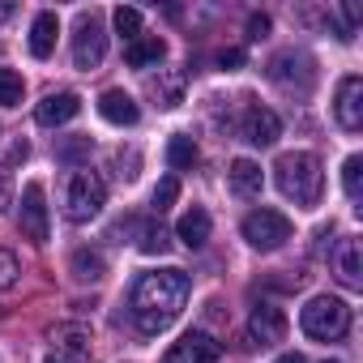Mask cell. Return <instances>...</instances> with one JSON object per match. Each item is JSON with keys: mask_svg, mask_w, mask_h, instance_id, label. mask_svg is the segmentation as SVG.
<instances>
[{"mask_svg": "<svg viewBox=\"0 0 363 363\" xmlns=\"http://www.w3.org/2000/svg\"><path fill=\"white\" fill-rule=\"evenodd\" d=\"M227 175H231V189L240 197H261V189H265V175H261V167L252 158H235Z\"/></svg>", "mask_w": 363, "mask_h": 363, "instance_id": "cell-19", "label": "cell"}, {"mask_svg": "<svg viewBox=\"0 0 363 363\" xmlns=\"http://www.w3.org/2000/svg\"><path fill=\"white\" fill-rule=\"evenodd\" d=\"M77 111H82V99H77L73 90H60V94H48V99L35 107V120H39L43 128H60V124H69Z\"/></svg>", "mask_w": 363, "mask_h": 363, "instance_id": "cell-13", "label": "cell"}, {"mask_svg": "<svg viewBox=\"0 0 363 363\" xmlns=\"http://www.w3.org/2000/svg\"><path fill=\"white\" fill-rule=\"evenodd\" d=\"M18 227L30 244H48V206H43V184H26L22 193V210H18Z\"/></svg>", "mask_w": 363, "mask_h": 363, "instance_id": "cell-9", "label": "cell"}, {"mask_svg": "<svg viewBox=\"0 0 363 363\" xmlns=\"http://www.w3.org/2000/svg\"><path fill=\"white\" fill-rule=\"evenodd\" d=\"M69 269H73L77 282H99V278L107 274V261H103V252H94V248H77V252L69 257Z\"/></svg>", "mask_w": 363, "mask_h": 363, "instance_id": "cell-21", "label": "cell"}, {"mask_svg": "<svg viewBox=\"0 0 363 363\" xmlns=\"http://www.w3.org/2000/svg\"><path fill=\"white\" fill-rule=\"evenodd\" d=\"M333 269H337L342 286H350V291L363 286V261H359V240H354V235H346V240L337 244V252H333Z\"/></svg>", "mask_w": 363, "mask_h": 363, "instance_id": "cell-16", "label": "cell"}, {"mask_svg": "<svg viewBox=\"0 0 363 363\" xmlns=\"http://www.w3.org/2000/svg\"><path fill=\"white\" fill-rule=\"evenodd\" d=\"M325 363H333V359H325Z\"/></svg>", "mask_w": 363, "mask_h": 363, "instance_id": "cell-37", "label": "cell"}, {"mask_svg": "<svg viewBox=\"0 0 363 363\" xmlns=\"http://www.w3.org/2000/svg\"><path fill=\"white\" fill-rule=\"evenodd\" d=\"M184 299H189V274L184 269H154V274H141L137 286H133V299H128V312H133V325L154 337L162 333L179 312H184Z\"/></svg>", "mask_w": 363, "mask_h": 363, "instance_id": "cell-1", "label": "cell"}, {"mask_svg": "<svg viewBox=\"0 0 363 363\" xmlns=\"http://www.w3.org/2000/svg\"><path fill=\"white\" fill-rule=\"evenodd\" d=\"M56 35H60V18H56L52 9H43V13L35 18V26H30V56H35V60H48V56L56 52Z\"/></svg>", "mask_w": 363, "mask_h": 363, "instance_id": "cell-17", "label": "cell"}, {"mask_svg": "<svg viewBox=\"0 0 363 363\" xmlns=\"http://www.w3.org/2000/svg\"><path fill=\"white\" fill-rule=\"evenodd\" d=\"M99 116L107 120V124H116V128H128V124H137V103H133V94H124V90H103V99H99Z\"/></svg>", "mask_w": 363, "mask_h": 363, "instance_id": "cell-15", "label": "cell"}, {"mask_svg": "<svg viewBox=\"0 0 363 363\" xmlns=\"http://www.w3.org/2000/svg\"><path fill=\"white\" fill-rule=\"evenodd\" d=\"M240 137H244L248 145H274V141L282 137V120H278V111L252 103V107L244 111V120H240Z\"/></svg>", "mask_w": 363, "mask_h": 363, "instance_id": "cell-10", "label": "cell"}, {"mask_svg": "<svg viewBox=\"0 0 363 363\" xmlns=\"http://www.w3.org/2000/svg\"><path fill=\"white\" fill-rule=\"evenodd\" d=\"M56 342V359L65 363H90V329L86 325H60L52 333Z\"/></svg>", "mask_w": 363, "mask_h": 363, "instance_id": "cell-14", "label": "cell"}, {"mask_svg": "<svg viewBox=\"0 0 363 363\" xmlns=\"http://www.w3.org/2000/svg\"><path fill=\"white\" fill-rule=\"evenodd\" d=\"M278 363H303V354H295V350H291V354H278Z\"/></svg>", "mask_w": 363, "mask_h": 363, "instance_id": "cell-34", "label": "cell"}, {"mask_svg": "<svg viewBox=\"0 0 363 363\" xmlns=\"http://www.w3.org/2000/svg\"><path fill=\"white\" fill-rule=\"evenodd\" d=\"M269 82H278L282 90H299V94H308L312 90V82H316V65H312V56H303V52H278L274 60H269Z\"/></svg>", "mask_w": 363, "mask_h": 363, "instance_id": "cell-7", "label": "cell"}, {"mask_svg": "<svg viewBox=\"0 0 363 363\" xmlns=\"http://www.w3.org/2000/svg\"><path fill=\"white\" fill-rule=\"evenodd\" d=\"M9 189H13V179H9V167L0 162V210L9 206Z\"/></svg>", "mask_w": 363, "mask_h": 363, "instance_id": "cell-33", "label": "cell"}, {"mask_svg": "<svg viewBox=\"0 0 363 363\" xmlns=\"http://www.w3.org/2000/svg\"><path fill=\"white\" fill-rule=\"evenodd\" d=\"M107 56V35H103V22L94 13H82L77 18V30H73V65L77 69H99Z\"/></svg>", "mask_w": 363, "mask_h": 363, "instance_id": "cell-6", "label": "cell"}, {"mask_svg": "<svg viewBox=\"0 0 363 363\" xmlns=\"http://www.w3.org/2000/svg\"><path fill=\"white\" fill-rule=\"evenodd\" d=\"M175 197H179V179H175V175L158 179V189H154V210H158V214H162V210H171V206H175Z\"/></svg>", "mask_w": 363, "mask_h": 363, "instance_id": "cell-28", "label": "cell"}, {"mask_svg": "<svg viewBox=\"0 0 363 363\" xmlns=\"http://www.w3.org/2000/svg\"><path fill=\"white\" fill-rule=\"evenodd\" d=\"M150 90H154V99H158L162 107H179V103H184V73H179V69L158 73V77L150 82Z\"/></svg>", "mask_w": 363, "mask_h": 363, "instance_id": "cell-22", "label": "cell"}, {"mask_svg": "<svg viewBox=\"0 0 363 363\" xmlns=\"http://www.w3.org/2000/svg\"><path fill=\"white\" fill-rule=\"evenodd\" d=\"M43 363H65V359H56V354H48V359H43Z\"/></svg>", "mask_w": 363, "mask_h": 363, "instance_id": "cell-36", "label": "cell"}, {"mask_svg": "<svg viewBox=\"0 0 363 363\" xmlns=\"http://www.w3.org/2000/svg\"><path fill=\"white\" fill-rule=\"evenodd\" d=\"M128 231L137 235V248L141 252H167V231H162V223H154V218H137V223H128Z\"/></svg>", "mask_w": 363, "mask_h": 363, "instance_id": "cell-23", "label": "cell"}, {"mask_svg": "<svg viewBox=\"0 0 363 363\" xmlns=\"http://www.w3.org/2000/svg\"><path fill=\"white\" fill-rule=\"evenodd\" d=\"M167 162H171L175 171H189V167L197 162V141H193V137H171V145H167Z\"/></svg>", "mask_w": 363, "mask_h": 363, "instance_id": "cell-24", "label": "cell"}, {"mask_svg": "<svg viewBox=\"0 0 363 363\" xmlns=\"http://www.w3.org/2000/svg\"><path fill=\"white\" fill-rule=\"evenodd\" d=\"M265 35H269V18H265V13H252V18H248V39L257 43V39H265Z\"/></svg>", "mask_w": 363, "mask_h": 363, "instance_id": "cell-30", "label": "cell"}, {"mask_svg": "<svg viewBox=\"0 0 363 363\" xmlns=\"http://www.w3.org/2000/svg\"><path fill=\"white\" fill-rule=\"evenodd\" d=\"M175 235H179V244H184V248H206V240H210V214L201 206H193L184 218H179Z\"/></svg>", "mask_w": 363, "mask_h": 363, "instance_id": "cell-20", "label": "cell"}, {"mask_svg": "<svg viewBox=\"0 0 363 363\" xmlns=\"http://www.w3.org/2000/svg\"><path fill=\"white\" fill-rule=\"evenodd\" d=\"M111 22H116V30H120V35H124L128 43H133V39L141 35V13H137V9H128V5H120V9L111 13Z\"/></svg>", "mask_w": 363, "mask_h": 363, "instance_id": "cell-26", "label": "cell"}, {"mask_svg": "<svg viewBox=\"0 0 363 363\" xmlns=\"http://www.w3.org/2000/svg\"><path fill=\"white\" fill-rule=\"evenodd\" d=\"M333 116L346 133H359L363 128V77H342L337 86V103H333Z\"/></svg>", "mask_w": 363, "mask_h": 363, "instance_id": "cell-11", "label": "cell"}, {"mask_svg": "<svg viewBox=\"0 0 363 363\" xmlns=\"http://www.w3.org/2000/svg\"><path fill=\"white\" fill-rule=\"evenodd\" d=\"M244 240L257 248V252H274V248H282L286 240H291V218L282 214V210H252L248 218H244Z\"/></svg>", "mask_w": 363, "mask_h": 363, "instance_id": "cell-5", "label": "cell"}, {"mask_svg": "<svg viewBox=\"0 0 363 363\" xmlns=\"http://www.w3.org/2000/svg\"><path fill=\"white\" fill-rule=\"evenodd\" d=\"M282 337H286V316H282V308H274V303L252 308V316H248V342H252V346H274V342H282Z\"/></svg>", "mask_w": 363, "mask_h": 363, "instance_id": "cell-12", "label": "cell"}, {"mask_svg": "<svg viewBox=\"0 0 363 363\" xmlns=\"http://www.w3.org/2000/svg\"><path fill=\"white\" fill-rule=\"evenodd\" d=\"M162 56H167V43H162L158 35H137V39L124 48L128 69H150V65H158Z\"/></svg>", "mask_w": 363, "mask_h": 363, "instance_id": "cell-18", "label": "cell"}, {"mask_svg": "<svg viewBox=\"0 0 363 363\" xmlns=\"http://www.w3.org/2000/svg\"><path fill=\"white\" fill-rule=\"evenodd\" d=\"M9 13H13V5H0V22H5V18H9Z\"/></svg>", "mask_w": 363, "mask_h": 363, "instance_id": "cell-35", "label": "cell"}, {"mask_svg": "<svg viewBox=\"0 0 363 363\" xmlns=\"http://www.w3.org/2000/svg\"><path fill=\"white\" fill-rule=\"evenodd\" d=\"M22 94H26V82H22V73H13V69H0V107H18V103H22Z\"/></svg>", "mask_w": 363, "mask_h": 363, "instance_id": "cell-25", "label": "cell"}, {"mask_svg": "<svg viewBox=\"0 0 363 363\" xmlns=\"http://www.w3.org/2000/svg\"><path fill=\"white\" fill-rule=\"evenodd\" d=\"M107 206V184H103V175L99 171H77L69 179V189H65V214L69 223H90L99 210Z\"/></svg>", "mask_w": 363, "mask_h": 363, "instance_id": "cell-4", "label": "cell"}, {"mask_svg": "<svg viewBox=\"0 0 363 363\" xmlns=\"http://www.w3.org/2000/svg\"><path fill=\"white\" fill-rule=\"evenodd\" d=\"M299 325H303V333L316 337V342H337V337H346V329H350V308H346L342 299H333V295H316V299H308Z\"/></svg>", "mask_w": 363, "mask_h": 363, "instance_id": "cell-3", "label": "cell"}, {"mask_svg": "<svg viewBox=\"0 0 363 363\" xmlns=\"http://www.w3.org/2000/svg\"><path fill=\"white\" fill-rule=\"evenodd\" d=\"M240 65H244V52H240V48H227V52L218 56V69H227V73L240 69Z\"/></svg>", "mask_w": 363, "mask_h": 363, "instance_id": "cell-32", "label": "cell"}, {"mask_svg": "<svg viewBox=\"0 0 363 363\" xmlns=\"http://www.w3.org/2000/svg\"><path fill=\"white\" fill-rule=\"evenodd\" d=\"M274 179L282 197H291L295 206H316L320 201V189H325V171H320V158L308 154V150H295V154H282L274 162Z\"/></svg>", "mask_w": 363, "mask_h": 363, "instance_id": "cell-2", "label": "cell"}, {"mask_svg": "<svg viewBox=\"0 0 363 363\" xmlns=\"http://www.w3.org/2000/svg\"><path fill=\"white\" fill-rule=\"evenodd\" d=\"M18 257L13 252H5V248H0V291H13L18 286Z\"/></svg>", "mask_w": 363, "mask_h": 363, "instance_id": "cell-29", "label": "cell"}, {"mask_svg": "<svg viewBox=\"0 0 363 363\" xmlns=\"http://www.w3.org/2000/svg\"><path fill=\"white\" fill-rule=\"evenodd\" d=\"M82 154H90V137H73L69 145H60V158H82Z\"/></svg>", "mask_w": 363, "mask_h": 363, "instance_id": "cell-31", "label": "cell"}, {"mask_svg": "<svg viewBox=\"0 0 363 363\" xmlns=\"http://www.w3.org/2000/svg\"><path fill=\"white\" fill-rule=\"evenodd\" d=\"M218 354H223V346L206 329H193L162 354V363H218Z\"/></svg>", "mask_w": 363, "mask_h": 363, "instance_id": "cell-8", "label": "cell"}, {"mask_svg": "<svg viewBox=\"0 0 363 363\" xmlns=\"http://www.w3.org/2000/svg\"><path fill=\"white\" fill-rule=\"evenodd\" d=\"M359 171H363V158H359V154H350V158L342 162V189H346V197H350V201H359Z\"/></svg>", "mask_w": 363, "mask_h": 363, "instance_id": "cell-27", "label": "cell"}]
</instances>
